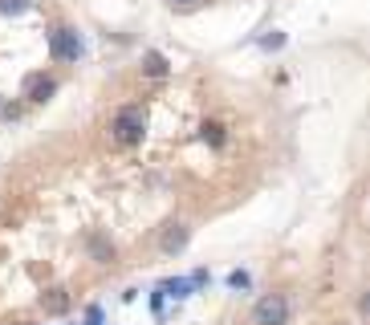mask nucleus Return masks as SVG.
Instances as JSON below:
<instances>
[{
    "mask_svg": "<svg viewBox=\"0 0 370 325\" xmlns=\"http://www.w3.org/2000/svg\"><path fill=\"white\" fill-rule=\"evenodd\" d=\"M110 130H114L118 142L135 146V142H142V135H147V114H142L139 106H122L114 114V122H110Z\"/></svg>",
    "mask_w": 370,
    "mask_h": 325,
    "instance_id": "obj_1",
    "label": "nucleus"
},
{
    "mask_svg": "<svg viewBox=\"0 0 370 325\" xmlns=\"http://www.w3.org/2000/svg\"><path fill=\"white\" fill-rule=\"evenodd\" d=\"M49 53L57 57V61H77L82 53H86V45H82V37H77V29H53L49 33Z\"/></svg>",
    "mask_w": 370,
    "mask_h": 325,
    "instance_id": "obj_2",
    "label": "nucleus"
},
{
    "mask_svg": "<svg viewBox=\"0 0 370 325\" xmlns=\"http://www.w3.org/2000/svg\"><path fill=\"white\" fill-rule=\"evenodd\" d=\"M285 317H289V301L285 297H260L253 309L256 325H285Z\"/></svg>",
    "mask_w": 370,
    "mask_h": 325,
    "instance_id": "obj_3",
    "label": "nucleus"
},
{
    "mask_svg": "<svg viewBox=\"0 0 370 325\" xmlns=\"http://www.w3.org/2000/svg\"><path fill=\"white\" fill-rule=\"evenodd\" d=\"M53 93H57V82L45 77V73H33V77L24 82V98H29V102H49Z\"/></svg>",
    "mask_w": 370,
    "mask_h": 325,
    "instance_id": "obj_4",
    "label": "nucleus"
},
{
    "mask_svg": "<svg viewBox=\"0 0 370 325\" xmlns=\"http://www.w3.org/2000/svg\"><path fill=\"white\" fill-rule=\"evenodd\" d=\"M195 293V285H191V277H171L159 285V297H175V301H184V297H191Z\"/></svg>",
    "mask_w": 370,
    "mask_h": 325,
    "instance_id": "obj_5",
    "label": "nucleus"
},
{
    "mask_svg": "<svg viewBox=\"0 0 370 325\" xmlns=\"http://www.w3.org/2000/svg\"><path fill=\"white\" fill-rule=\"evenodd\" d=\"M187 248V228L184 224H171L167 232H163V252L171 256V252H184Z\"/></svg>",
    "mask_w": 370,
    "mask_h": 325,
    "instance_id": "obj_6",
    "label": "nucleus"
},
{
    "mask_svg": "<svg viewBox=\"0 0 370 325\" xmlns=\"http://www.w3.org/2000/svg\"><path fill=\"white\" fill-rule=\"evenodd\" d=\"M142 73H147V77H163V73H167V57L151 49V53L142 57Z\"/></svg>",
    "mask_w": 370,
    "mask_h": 325,
    "instance_id": "obj_7",
    "label": "nucleus"
},
{
    "mask_svg": "<svg viewBox=\"0 0 370 325\" xmlns=\"http://www.w3.org/2000/svg\"><path fill=\"white\" fill-rule=\"evenodd\" d=\"M33 4H37V0H0V13H4V17H21Z\"/></svg>",
    "mask_w": 370,
    "mask_h": 325,
    "instance_id": "obj_8",
    "label": "nucleus"
},
{
    "mask_svg": "<svg viewBox=\"0 0 370 325\" xmlns=\"http://www.w3.org/2000/svg\"><path fill=\"white\" fill-rule=\"evenodd\" d=\"M204 139H208L212 146H220V142H224V126H220V122H204Z\"/></svg>",
    "mask_w": 370,
    "mask_h": 325,
    "instance_id": "obj_9",
    "label": "nucleus"
},
{
    "mask_svg": "<svg viewBox=\"0 0 370 325\" xmlns=\"http://www.w3.org/2000/svg\"><path fill=\"white\" fill-rule=\"evenodd\" d=\"M249 285H253V277H249L244 269H232L228 273V289H249Z\"/></svg>",
    "mask_w": 370,
    "mask_h": 325,
    "instance_id": "obj_10",
    "label": "nucleus"
},
{
    "mask_svg": "<svg viewBox=\"0 0 370 325\" xmlns=\"http://www.w3.org/2000/svg\"><path fill=\"white\" fill-rule=\"evenodd\" d=\"M66 305H70V297H66V289H57V293H53V297L45 301V309H49V313H61Z\"/></svg>",
    "mask_w": 370,
    "mask_h": 325,
    "instance_id": "obj_11",
    "label": "nucleus"
},
{
    "mask_svg": "<svg viewBox=\"0 0 370 325\" xmlns=\"http://www.w3.org/2000/svg\"><path fill=\"white\" fill-rule=\"evenodd\" d=\"M281 45H285V33H273V37L260 41V49H281Z\"/></svg>",
    "mask_w": 370,
    "mask_h": 325,
    "instance_id": "obj_12",
    "label": "nucleus"
},
{
    "mask_svg": "<svg viewBox=\"0 0 370 325\" xmlns=\"http://www.w3.org/2000/svg\"><path fill=\"white\" fill-rule=\"evenodd\" d=\"M208 269H195V273H191V285H195V289H204V285H208Z\"/></svg>",
    "mask_w": 370,
    "mask_h": 325,
    "instance_id": "obj_13",
    "label": "nucleus"
},
{
    "mask_svg": "<svg viewBox=\"0 0 370 325\" xmlns=\"http://www.w3.org/2000/svg\"><path fill=\"white\" fill-rule=\"evenodd\" d=\"M86 325H102V309H98V305H90V313H86Z\"/></svg>",
    "mask_w": 370,
    "mask_h": 325,
    "instance_id": "obj_14",
    "label": "nucleus"
},
{
    "mask_svg": "<svg viewBox=\"0 0 370 325\" xmlns=\"http://www.w3.org/2000/svg\"><path fill=\"white\" fill-rule=\"evenodd\" d=\"M171 4H191V0H171Z\"/></svg>",
    "mask_w": 370,
    "mask_h": 325,
    "instance_id": "obj_15",
    "label": "nucleus"
}]
</instances>
